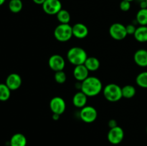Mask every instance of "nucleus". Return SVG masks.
<instances>
[{
  "label": "nucleus",
  "mask_w": 147,
  "mask_h": 146,
  "mask_svg": "<svg viewBox=\"0 0 147 146\" xmlns=\"http://www.w3.org/2000/svg\"><path fill=\"white\" fill-rule=\"evenodd\" d=\"M5 1H6V0H0V7H1V5H3Z\"/></svg>",
  "instance_id": "nucleus-32"
},
{
  "label": "nucleus",
  "mask_w": 147,
  "mask_h": 146,
  "mask_svg": "<svg viewBox=\"0 0 147 146\" xmlns=\"http://www.w3.org/2000/svg\"><path fill=\"white\" fill-rule=\"evenodd\" d=\"M134 38L139 42H147V27L140 26L136 28L135 31Z\"/></svg>",
  "instance_id": "nucleus-17"
},
{
  "label": "nucleus",
  "mask_w": 147,
  "mask_h": 146,
  "mask_svg": "<svg viewBox=\"0 0 147 146\" xmlns=\"http://www.w3.org/2000/svg\"><path fill=\"white\" fill-rule=\"evenodd\" d=\"M50 108L53 113L61 115L65 110V102L62 97H54L50 102Z\"/></svg>",
  "instance_id": "nucleus-9"
},
{
  "label": "nucleus",
  "mask_w": 147,
  "mask_h": 146,
  "mask_svg": "<svg viewBox=\"0 0 147 146\" xmlns=\"http://www.w3.org/2000/svg\"><path fill=\"white\" fill-rule=\"evenodd\" d=\"M98 113L95 107L92 106H85L81 108L80 112V117L84 123H92L97 119Z\"/></svg>",
  "instance_id": "nucleus-6"
},
{
  "label": "nucleus",
  "mask_w": 147,
  "mask_h": 146,
  "mask_svg": "<svg viewBox=\"0 0 147 146\" xmlns=\"http://www.w3.org/2000/svg\"><path fill=\"white\" fill-rule=\"evenodd\" d=\"M60 115H57V114H55L53 113V119L54 120H57L59 118H60Z\"/></svg>",
  "instance_id": "nucleus-31"
},
{
  "label": "nucleus",
  "mask_w": 147,
  "mask_h": 146,
  "mask_svg": "<svg viewBox=\"0 0 147 146\" xmlns=\"http://www.w3.org/2000/svg\"><path fill=\"white\" fill-rule=\"evenodd\" d=\"M136 94V88L134 86L128 84L122 87V96L126 99L134 97Z\"/></svg>",
  "instance_id": "nucleus-22"
},
{
  "label": "nucleus",
  "mask_w": 147,
  "mask_h": 146,
  "mask_svg": "<svg viewBox=\"0 0 147 146\" xmlns=\"http://www.w3.org/2000/svg\"><path fill=\"white\" fill-rule=\"evenodd\" d=\"M42 6L43 11L49 15H56L62 9L60 0H46Z\"/></svg>",
  "instance_id": "nucleus-7"
},
{
  "label": "nucleus",
  "mask_w": 147,
  "mask_h": 146,
  "mask_svg": "<svg viewBox=\"0 0 147 146\" xmlns=\"http://www.w3.org/2000/svg\"><path fill=\"white\" fill-rule=\"evenodd\" d=\"M9 9L12 13H19L21 11L23 7L22 0H10L8 4Z\"/></svg>",
  "instance_id": "nucleus-21"
},
{
  "label": "nucleus",
  "mask_w": 147,
  "mask_h": 146,
  "mask_svg": "<svg viewBox=\"0 0 147 146\" xmlns=\"http://www.w3.org/2000/svg\"><path fill=\"white\" fill-rule=\"evenodd\" d=\"M89 70L86 68L84 64L76 66L73 70V76L78 82H82L87 77H88Z\"/></svg>",
  "instance_id": "nucleus-12"
},
{
  "label": "nucleus",
  "mask_w": 147,
  "mask_h": 146,
  "mask_svg": "<svg viewBox=\"0 0 147 146\" xmlns=\"http://www.w3.org/2000/svg\"><path fill=\"white\" fill-rule=\"evenodd\" d=\"M10 146H26L27 138L22 133H15L11 136L9 140Z\"/></svg>",
  "instance_id": "nucleus-16"
},
{
  "label": "nucleus",
  "mask_w": 147,
  "mask_h": 146,
  "mask_svg": "<svg viewBox=\"0 0 147 146\" xmlns=\"http://www.w3.org/2000/svg\"><path fill=\"white\" fill-rule=\"evenodd\" d=\"M108 140L109 143L113 145H118L122 142L124 137V132L123 130L119 126L110 128L108 133Z\"/></svg>",
  "instance_id": "nucleus-8"
},
{
  "label": "nucleus",
  "mask_w": 147,
  "mask_h": 146,
  "mask_svg": "<svg viewBox=\"0 0 147 146\" xmlns=\"http://www.w3.org/2000/svg\"><path fill=\"white\" fill-rule=\"evenodd\" d=\"M81 91L88 97H95L103 90L101 81L96 77H88L81 82Z\"/></svg>",
  "instance_id": "nucleus-1"
},
{
  "label": "nucleus",
  "mask_w": 147,
  "mask_h": 146,
  "mask_svg": "<svg viewBox=\"0 0 147 146\" xmlns=\"http://www.w3.org/2000/svg\"><path fill=\"white\" fill-rule=\"evenodd\" d=\"M136 82L139 87L147 88V71L139 73L136 78Z\"/></svg>",
  "instance_id": "nucleus-24"
},
{
  "label": "nucleus",
  "mask_w": 147,
  "mask_h": 146,
  "mask_svg": "<svg viewBox=\"0 0 147 146\" xmlns=\"http://www.w3.org/2000/svg\"><path fill=\"white\" fill-rule=\"evenodd\" d=\"M55 38L59 42H67L73 37V28L69 24H60L54 30Z\"/></svg>",
  "instance_id": "nucleus-4"
},
{
  "label": "nucleus",
  "mask_w": 147,
  "mask_h": 146,
  "mask_svg": "<svg viewBox=\"0 0 147 146\" xmlns=\"http://www.w3.org/2000/svg\"><path fill=\"white\" fill-rule=\"evenodd\" d=\"M146 3H147V0H146Z\"/></svg>",
  "instance_id": "nucleus-36"
},
{
  "label": "nucleus",
  "mask_w": 147,
  "mask_h": 146,
  "mask_svg": "<svg viewBox=\"0 0 147 146\" xmlns=\"http://www.w3.org/2000/svg\"><path fill=\"white\" fill-rule=\"evenodd\" d=\"M138 1H139V3L140 2H142V1H146V0H137Z\"/></svg>",
  "instance_id": "nucleus-33"
},
{
  "label": "nucleus",
  "mask_w": 147,
  "mask_h": 146,
  "mask_svg": "<svg viewBox=\"0 0 147 146\" xmlns=\"http://www.w3.org/2000/svg\"><path fill=\"white\" fill-rule=\"evenodd\" d=\"M68 61L75 66L84 64L87 60L88 55L86 50L79 47H74L70 48L67 53Z\"/></svg>",
  "instance_id": "nucleus-2"
},
{
  "label": "nucleus",
  "mask_w": 147,
  "mask_h": 146,
  "mask_svg": "<svg viewBox=\"0 0 147 146\" xmlns=\"http://www.w3.org/2000/svg\"><path fill=\"white\" fill-rule=\"evenodd\" d=\"M146 27H147V25H146Z\"/></svg>",
  "instance_id": "nucleus-37"
},
{
  "label": "nucleus",
  "mask_w": 147,
  "mask_h": 146,
  "mask_svg": "<svg viewBox=\"0 0 147 146\" xmlns=\"http://www.w3.org/2000/svg\"><path fill=\"white\" fill-rule=\"evenodd\" d=\"M11 96V90L4 83H0V101L5 102Z\"/></svg>",
  "instance_id": "nucleus-20"
},
{
  "label": "nucleus",
  "mask_w": 147,
  "mask_h": 146,
  "mask_svg": "<svg viewBox=\"0 0 147 146\" xmlns=\"http://www.w3.org/2000/svg\"><path fill=\"white\" fill-rule=\"evenodd\" d=\"M73 34L78 39H84L88 34V29L87 26L82 23H77L72 27Z\"/></svg>",
  "instance_id": "nucleus-13"
},
{
  "label": "nucleus",
  "mask_w": 147,
  "mask_h": 146,
  "mask_svg": "<svg viewBox=\"0 0 147 146\" xmlns=\"http://www.w3.org/2000/svg\"><path fill=\"white\" fill-rule=\"evenodd\" d=\"M126 1H134V0H126Z\"/></svg>",
  "instance_id": "nucleus-34"
},
{
  "label": "nucleus",
  "mask_w": 147,
  "mask_h": 146,
  "mask_svg": "<svg viewBox=\"0 0 147 146\" xmlns=\"http://www.w3.org/2000/svg\"><path fill=\"white\" fill-rule=\"evenodd\" d=\"M109 34L115 40H123L128 35L126 27L120 23H114L109 28Z\"/></svg>",
  "instance_id": "nucleus-5"
},
{
  "label": "nucleus",
  "mask_w": 147,
  "mask_h": 146,
  "mask_svg": "<svg viewBox=\"0 0 147 146\" xmlns=\"http://www.w3.org/2000/svg\"><path fill=\"white\" fill-rule=\"evenodd\" d=\"M57 19L60 24H68L70 21V14L67 10L62 9L57 14Z\"/></svg>",
  "instance_id": "nucleus-23"
},
{
  "label": "nucleus",
  "mask_w": 147,
  "mask_h": 146,
  "mask_svg": "<svg viewBox=\"0 0 147 146\" xmlns=\"http://www.w3.org/2000/svg\"><path fill=\"white\" fill-rule=\"evenodd\" d=\"M108 124H109V126L110 128H113V127H116V126H118L117 122H116V120H113V119L109 120Z\"/></svg>",
  "instance_id": "nucleus-28"
},
{
  "label": "nucleus",
  "mask_w": 147,
  "mask_h": 146,
  "mask_svg": "<svg viewBox=\"0 0 147 146\" xmlns=\"http://www.w3.org/2000/svg\"><path fill=\"white\" fill-rule=\"evenodd\" d=\"M103 92L105 98L111 102L119 101L123 97L122 87L114 83H111L105 86Z\"/></svg>",
  "instance_id": "nucleus-3"
},
{
  "label": "nucleus",
  "mask_w": 147,
  "mask_h": 146,
  "mask_svg": "<svg viewBox=\"0 0 147 146\" xmlns=\"http://www.w3.org/2000/svg\"><path fill=\"white\" fill-rule=\"evenodd\" d=\"M140 9H147V3L146 1H143L139 3Z\"/></svg>",
  "instance_id": "nucleus-29"
},
{
  "label": "nucleus",
  "mask_w": 147,
  "mask_h": 146,
  "mask_svg": "<svg viewBox=\"0 0 147 146\" xmlns=\"http://www.w3.org/2000/svg\"><path fill=\"white\" fill-rule=\"evenodd\" d=\"M88 100V96L82 91L78 92L75 94L73 98V103L78 108H83L86 105Z\"/></svg>",
  "instance_id": "nucleus-15"
},
{
  "label": "nucleus",
  "mask_w": 147,
  "mask_h": 146,
  "mask_svg": "<svg viewBox=\"0 0 147 146\" xmlns=\"http://www.w3.org/2000/svg\"><path fill=\"white\" fill-rule=\"evenodd\" d=\"M135 63L140 67H147V50L141 49L137 50L134 55Z\"/></svg>",
  "instance_id": "nucleus-14"
},
{
  "label": "nucleus",
  "mask_w": 147,
  "mask_h": 146,
  "mask_svg": "<svg viewBox=\"0 0 147 146\" xmlns=\"http://www.w3.org/2000/svg\"><path fill=\"white\" fill-rule=\"evenodd\" d=\"M121 10L123 11H128L131 9V2L126 0H122L119 5Z\"/></svg>",
  "instance_id": "nucleus-26"
},
{
  "label": "nucleus",
  "mask_w": 147,
  "mask_h": 146,
  "mask_svg": "<svg viewBox=\"0 0 147 146\" xmlns=\"http://www.w3.org/2000/svg\"><path fill=\"white\" fill-rule=\"evenodd\" d=\"M136 21L141 26L147 25V9H140L136 16Z\"/></svg>",
  "instance_id": "nucleus-19"
},
{
  "label": "nucleus",
  "mask_w": 147,
  "mask_h": 146,
  "mask_svg": "<svg viewBox=\"0 0 147 146\" xmlns=\"http://www.w3.org/2000/svg\"><path fill=\"white\" fill-rule=\"evenodd\" d=\"M146 133H147V126H146Z\"/></svg>",
  "instance_id": "nucleus-35"
},
{
  "label": "nucleus",
  "mask_w": 147,
  "mask_h": 146,
  "mask_svg": "<svg viewBox=\"0 0 147 146\" xmlns=\"http://www.w3.org/2000/svg\"><path fill=\"white\" fill-rule=\"evenodd\" d=\"M48 65L53 71H62L65 68V62L64 58L60 54H53L49 58Z\"/></svg>",
  "instance_id": "nucleus-10"
},
{
  "label": "nucleus",
  "mask_w": 147,
  "mask_h": 146,
  "mask_svg": "<svg viewBox=\"0 0 147 146\" xmlns=\"http://www.w3.org/2000/svg\"><path fill=\"white\" fill-rule=\"evenodd\" d=\"M84 65L89 71L94 72L98 70L100 67V62L98 59L95 57H88L87 60L85 62Z\"/></svg>",
  "instance_id": "nucleus-18"
},
{
  "label": "nucleus",
  "mask_w": 147,
  "mask_h": 146,
  "mask_svg": "<svg viewBox=\"0 0 147 146\" xmlns=\"http://www.w3.org/2000/svg\"><path fill=\"white\" fill-rule=\"evenodd\" d=\"M45 1L46 0H32L33 2L35 3L36 4H38V5H42Z\"/></svg>",
  "instance_id": "nucleus-30"
},
{
  "label": "nucleus",
  "mask_w": 147,
  "mask_h": 146,
  "mask_svg": "<svg viewBox=\"0 0 147 146\" xmlns=\"http://www.w3.org/2000/svg\"><path fill=\"white\" fill-rule=\"evenodd\" d=\"M22 80L20 74L17 73H11L7 76L5 84L11 90V91H13L20 88L22 85Z\"/></svg>",
  "instance_id": "nucleus-11"
},
{
  "label": "nucleus",
  "mask_w": 147,
  "mask_h": 146,
  "mask_svg": "<svg viewBox=\"0 0 147 146\" xmlns=\"http://www.w3.org/2000/svg\"><path fill=\"white\" fill-rule=\"evenodd\" d=\"M54 79L56 82L59 83V84H63L66 81L67 76H66L65 73L63 72V70H62V71L55 72L54 75Z\"/></svg>",
  "instance_id": "nucleus-25"
},
{
  "label": "nucleus",
  "mask_w": 147,
  "mask_h": 146,
  "mask_svg": "<svg viewBox=\"0 0 147 146\" xmlns=\"http://www.w3.org/2000/svg\"><path fill=\"white\" fill-rule=\"evenodd\" d=\"M126 29L128 35H134L136 30V26L134 25V24H128L127 26H126Z\"/></svg>",
  "instance_id": "nucleus-27"
}]
</instances>
